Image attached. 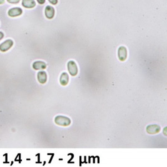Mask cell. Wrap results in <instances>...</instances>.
Wrapping results in <instances>:
<instances>
[{"label": "cell", "mask_w": 167, "mask_h": 167, "mask_svg": "<svg viewBox=\"0 0 167 167\" xmlns=\"http://www.w3.org/2000/svg\"><path fill=\"white\" fill-rule=\"evenodd\" d=\"M3 37H4L3 33V32H1V31H0V40H1L3 38Z\"/></svg>", "instance_id": "15"}, {"label": "cell", "mask_w": 167, "mask_h": 167, "mask_svg": "<svg viewBox=\"0 0 167 167\" xmlns=\"http://www.w3.org/2000/svg\"><path fill=\"white\" fill-rule=\"evenodd\" d=\"M48 1H49V2L51 4H53V5H56L58 3V0H48Z\"/></svg>", "instance_id": "13"}, {"label": "cell", "mask_w": 167, "mask_h": 167, "mask_svg": "<svg viewBox=\"0 0 167 167\" xmlns=\"http://www.w3.org/2000/svg\"><path fill=\"white\" fill-rule=\"evenodd\" d=\"M8 3H13V4H17L20 2V0H7Z\"/></svg>", "instance_id": "12"}, {"label": "cell", "mask_w": 167, "mask_h": 167, "mask_svg": "<svg viewBox=\"0 0 167 167\" xmlns=\"http://www.w3.org/2000/svg\"><path fill=\"white\" fill-rule=\"evenodd\" d=\"M128 55V52L127 48L124 46H121L118 50V58L121 61H124L127 60Z\"/></svg>", "instance_id": "3"}, {"label": "cell", "mask_w": 167, "mask_h": 167, "mask_svg": "<svg viewBox=\"0 0 167 167\" xmlns=\"http://www.w3.org/2000/svg\"><path fill=\"white\" fill-rule=\"evenodd\" d=\"M45 16L48 19H52L55 16V11L53 7L51 6H47L45 8Z\"/></svg>", "instance_id": "8"}, {"label": "cell", "mask_w": 167, "mask_h": 167, "mask_svg": "<svg viewBox=\"0 0 167 167\" xmlns=\"http://www.w3.org/2000/svg\"><path fill=\"white\" fill-rule=\"evenodd\" d=\"M146 130L148 133L153 134L159 133L161 130V128L158 125H150L147 127Z\"/></svg>", "instance_id": "5"}, {"label": "cell", "mask_w": 167, "mask_h": 167, "mask_svg": "<svg viewBox=\"0 0 167 167\" xmlns=\"http://www.w3.org/2000/svg\"><path fill=\"white\" fill-rule=\"evenodd\" d=\"M22 5L26 8H33L36 6V2L34 0H23Z\"/></svg>", "instance_id": "11"}, {"label": "cell", "mask_w": 167, "mask_h": 167, "mask_svg": "<svg viewBox=\"0 0 167 167\" xmlns=\"http://www.w3.org/2000/svg\"><path fill=\"white\" fill-rule=\"evenodd\" d=\"M60 82L62 86H67L69 83V76L68 73H63L60 78Z\"/></svg>", "instance_id": "10"}, {"label": "cell", "mask_w": 167, "mask_h": 167, "mask_svg": "<svg viewBox=\"0 0 167 167\" xmlns=\"http://www.w3.org/2000/svg\"><path fill=\"white\" fill-rule=\"evenodd\" d=\"M33 68L35 70H40V69H45L46 68V64L41 61H36L33 63Z\"/></svg>", "instance_id": "9"}, {"label": "cell", "mask_w": 167, "mask_h": 167, "mask_svg": "<svg viewBox=\"0 0 167 167\" xmlns=\"http://www.w3.org/2000/svg\"><path fill=\"white\" fill-rule=\"evenodd\" d=\"M13 45V41L12 40H8L0 45V51L2 52L7 51Z\"/></svg>", "instance_id": "4"}, {"label": "cell", "mask_w": 167, "mask_h": 167, "mask_svg": "<svg viewBox=\"0 0 167 167\" xmlns=\"http://www.w3.org/2000/svg\"><path fill=\"white\" fill-rule=\"evenodd\" d=\"M55 122L56 125L61 127H68L72 123L71 120L68 117L62 115L56 116L55 118Z\"/></svg>", "instance_id": "1"}, {"label": "cell", "mask_w": 167, "mask_h": 167, "mask_svg": "<svg viewBox=\"0 0 167 167\" xmlns=\"http://www.w3.org/2000/svg\"><path fill=\"white\" fill-rule=\"evenodd\" d=\"M37 78L41 84H45L47 82V74L44 71H40L38 73Z\"/></svg>", "instance_id": "7"}, {"label": "cell", "mask_w": 167, "mask_h": 167, "mask_svg": "<svg viewBox=\"0 0 167 167\" xmlns=\"http://www.w3.org/2000/svg\"><path fill=\"white\" fill-rule=\"evenodd\" d=\"M37 1L38 3L39 4H44L46 1V0H37Z\"/></svg>", "instance_id": "14"}, {"label": "cell", "mask_w": 167, "mask_h": 167, "mask_svg": "<svg viewBox=\"0 0 167 167\" xmlns=\"http://www.w3.org/2000/svg\"><path fill=\"white\" fill-rule=\"evenodd\" d=\"M68 70L72 77H75L78 73V69L77 63L74 61H69L67 64Z\"/></svg>", "instance_id": "2"}, {"label": "cell", "mask_w": 167, "mask_h": 167, "mask_svg": "<svg viewBox=\"0 0 167 167\" xmlns=\"http://www.w3.org/2000/svg\"><path fill=\"white\" fill-rule=\"evenodd\" d=\"M4 3V0H0V4H2Z\"/></svg>", "instance_id": "16"}, {"label": "cell", "mask_w": 167, "mask_h": 167, "mask_svg": "<svg viewBox=\"0 0 167 167\" xmlns=\"http://www.w3.org/2000/svg\"><path fill=\"white\" fill-rule=\"evenodd\" d=\"M23 13V11L20 8H13L8 11V15L11 17H16L20 16Z\"/></svg>", "instance_id": "6"}]
</instances>
